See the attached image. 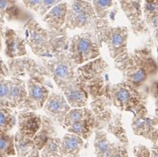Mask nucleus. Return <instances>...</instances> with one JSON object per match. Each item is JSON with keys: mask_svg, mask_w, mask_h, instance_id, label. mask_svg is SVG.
Listing matches in <instances>:
<instances>
[{"mask_svg": "<svg viewBox=\"0 0 158 157\" xmlns=\"http://www.w3.org/2000/svg\"><path fill=\"white\" fill-rule=\"evenodd\" d=\"M154 41L152 38L129 52L123 66V82L136 88H143L148 81L156 75L157 62L153 54Z\"/></svg>", "mask_w": 158, "mask_h": 157, "instance_id": "obj_1", "label": "nucleus"}, {"mask_svg": "<svg viewBox=\"0 0 158 157\" xmlns=\"http://www.w3.org/2000/svg\"><path fill=\"white\" fill-rule=\"evenodd\" d=\"M99 42L106 43L108 53L113 59L115 68L120 72L123 71L125 60L129 54L128 38L129 29L125 26L113 27L108 19H99L91 30Z\"/></svg>", "mask_w": 158, "mask_h": 157, "instance_id": "obj_2", "label": "nucleus"}, {"mask_svg": "<svg viewBox=\"0 0 158 157\" xmlns=\"http://www.w3.org/2000/svg\"><path fill=\"white\" fill-rule=\"evenodd\" d=\"M108 70V64L101 57L77 66V80L85 89L92 100L104 95L108 96L110 86Z\"/></svg>", "mask_w": 158, "mask_h": 157, "instance_id": "obj_3", "label": "nucleus"}, {"mask_svg": "<svg viewBox=\"0 0 158 157\" xmlns=\"http://www.w3.org/2000/svg\"><path fill=\"white\" fill-rule=\"evenodd\" d=\"M148 96L147 85L143 88H136L123 81L110 85L108 94L112 106L132 114L140 107L147 106Z\"/></svg>", "mask_w": 158, "mask_h": 157, "instance_id": "obj_4", "label": "nucleus"}, {"mask_svg": "<svg viewBox=\"0 0 158 157\" xmlns=\"http://www.w3.org/2000/svg\"><path fill=\"white\" fill-rule=\"evenodd\" d=\"M102 43L95 37L93 32L85 31L69 38L68 54L77 66L86 63L100 57Z\"/></svg>", "mask_w": 158, "mask_h": 157, "instance_id": "obj_5", "label": "nucleus"}, {"mask_svg": "<svg viewBox=\"0 0 158 157\" xmlns=\"http://www.w3.org/2000/svg\"><path fill=\"white\" fill-rule=\"evenodd\" d=\"M10 77L28 78L40 82L49 88L53 85L51 82L50 75L43 64L27 55L22 57L8 59L6 61Z\"/></svg>", "mask_w": 158, "mask_h": 157, "instance_id": "obj_6", "label": "nucleus"}, {"mask_svg": "<svg viewBox=\"0 0 158 157\" xmlns=\"http://www.w3.org/2000/svg\"><path fill=\"white\" fill-rule=\"evenodd\" d=\"M98 20L91 2L73 0L69 6L64 28L69 30L85 29L91 31Z\"/></svg>", "mask_w": 158, "mask_h": 157, "instance_id": "obj_7", "label": "nucleus"}, {"mask_svg": "<svg viewBox=\"0 0 158 157\" xmlns=\"http://www.w3.org/2000/svg\"><path fill=\"white\" fill-rule=\"evenodd\" d=\"M41 61L58 88L77 77V66L69 56L68 52H63L50 59L41 58Z\"/></svg>", "mask_w": 158, "mask_h": 157, "instance_id": "obj_8", "label": "nucleus"}, {"mask_svg": "<svg viewBox=\"0 0 158 157\" xmlns=\"http://www.w3.org/2000/svg\"><path fill=\"white\" fill-rule=\"evenodd\" d=\"M25 41L32 52L37 57L52 58L49 29L43 28L35 19H29L25 25Z\"/></svg>", "mask_w": 158, "mask_h": 157, "instance_id": "obj_9", "label": "nucleus"}, {"mask_svg": "<svg viewBox=\"0 0 158 157\" xmlns=\"http://www.w3.org/2000/svg\"><path fill=\"white\" fill-rule=\"evenodd\" d=\"M131 129L136 136L148 139L153 144L157 143V116L151 118L148 115L147 106L140 107L133 113Z\"/></svg>", "mask_w": 158, "mask_h": 157, "instance_id": "obj_10", "label": "nucleus"}, {"mask_svg": "<svg viewBox=\"0 0 158 157\" xmlns=\"http://www.w3.org/2000/svg\"><path fill=\"white\" fill-rule=\"evenodd\" d=\"M143 0H119L120 6L128 19L131 29L135 36L149 34L150 29L145 22L142 14Z\"/></svg>", "mask_w": 158, "mask_h": 157, "instance_id": "obj_11", "label": "nucleus"}, {"mask_svg": "<svg viewBox=\"0 0 158 157\" xmlns=\"http://www.w3.org/2000/svg\"><path fill=\"white\" fill-rule=\"evenodd\" d=\"M27 97L19 107L20 110L37 111L42 109L51 93V88L32 79L26 81Z\"/></svg>", "mask_w": 158, "mask_h": 157, "instance_id": "obj_12", "label": "nucleus"}, {"mask_svg": "<svg viewBox=\"0 0 158 157\" xmlns=\"http://www.w3.org/2000/svg\"><path fill=\"white\" fill-rule=\"evenodd\" d=\"M70 108L62 93L51 92L42 109L52 121H55L62 126L65 115Z\"/></svg>", "mask_w": 158, "mask_h": 157, "instance_id": "obj_13", "label": "nucleus"}, {"mask_svg": "<svg viewBox=\"0 0 158 157\" xmlns=\"http://www.w3.org/2000/svg\"><path fill=\"white\" fill-rule=\"evenodd\" d=\"M91 110L95 118V130H104L106 129L108 122H110L114 111L112 110V103L108 96H101L93 99L91 103Z\"/></svg>", "mask_w": 158, "mask_h": 157, "instance_id": "obj_14", "label": "nucleus"}, {"mask_svg": "<svg viewBox=\"0 0 158 157\" xmlns=\"http://www.w3.org/2000/svg\"><path fill=\"white\" fill-rule=\"evenodd\" d=\"M71 108L85 107L88 105L89 95L85 89L76 79L59 87Z\"/></svg>", "mask_w": 158, "mask_h": 157, "instance_id": "obj_15", "label": "nucleus"}, {"mask_svg": "<svg viewBox=\"0 0 158 157\" xmlns=\"http://www.w3.org/2000/svg\"><path fill=\"white\" fill-rule=\"evenodd\" d=\"M5 43V55L8 59L27 55V44L25 38L15 29L6 28L3 34Z\"/></svg>", "mask_w": 158, "mask_h": 157, "instance_id": "obj_16", "label": "nucleus"}, {"mask_svg": "<svg viewBox=\"0 0 158 157\" xmlns=\"http://www.w3.org/2000/svg\"><path fill=\"white\" fill-rule=\"evenodd\" d=\"M17 124L22 135L32 138L41 125V114L36 111L20 110L17 113Z\"/></svg>", "mask_w": 158, "mask_h": 157, "instance_id": "obj_17", "label": "nucleus"}, {"mask_svg": "<svg viewBox=\"0 0 158 157\" xmlns=\"http://www.w3.org/2000/svg\"><path fill=\"white\" fill-rule=\"evenodd\" d=\"M69 8V4L66 2H61L52 7L44 15L43 22L46 25L47 29L50 30H60L64 28L67 12Z\"/></svg>", "mask_w": 158, "mask_h": 157, "instance_id": "obj_18", "label": "nucleus"}, {"mask_svg": "<svg viewBox=\"0 0 158 157\" xmlns=\"http://www.w3.org/2000/svg\"><path fill=\"white\" fill-rule=\"evenodd\" d=\"M27 97L26 80L10 77V87L7 98V107L19 108Z\"/></svg>", "mask_w": 158, "mask_h": 157, "instance_id": "obj_19", "label": "nucleus"}, {"mask_svg": "<svg viewBox=\"0 0 158 157\" xmlns=\"http://www.w3.org/2000/svg\"><path fill=\"white\" fill-rule=\"evenodd\" d=\"M53 137H57V131L52 119H51L48 115H41V125L37 132L32 138V140L37 149L40 151L45 143Z\"/></svg>", "mask_w": 158, "mask_h": 157, "instance_id": "obj_20", "label": "nucleus"}, {"mask_svg": "<svg viewBox=\"0 0 158 157\" xmlns=\"http://www.w3.org/2000/svg\"><path fill=\"white\" fill-rule=\"evenodd\" d=\"M85 140L79 136L70 132L66 133L60 139V147L64 157H79L84 147Z\"/></svg>", "mask_w": 158, "mask_h": 157, "instance_id": "obj_21", "label": "nucleus"}, {"mask_svg": "<svg viewBox=\"0 0 158 157\" xmlns=\"http://www.w3.org/2000/svg\"><path fill=\"white\" fill-rule=\"evenodd\" d=\"M15 148L18 157H40V151L37 149L32 138L22 135L19 131L15 135Z\"/></svg>", "mask_w": 158, "mask_h": 157, "instance_id": "obj_22", "label": "nucleus"}, {"mask_svg": "<svg viewBox=\"0 0 158 157\" xmlns=\"http://www.w3.org/2000/svg\"><path fill=\"white\" fill-rule=\"evenodd\" d=\"M95 129H96L95 118L91 110V112L84 119L69 126L66 130H68V132L81 137L84 140H88L91 135L94 132Z\"/></svg>", "mask_w": 158, "mask_h": 157, "instance_id": "obj_23", "label": "nucleus"}, {"mask_svg": "<svg viewBox=\"0 0 158 157\" xmlns=\"http://www.w3.org/2000/svg\"><path fill=\"white\" fill-rule=\"evenodd\" d=\"M142 14L145 22L148 28L154 31V36L156 43L158 31V0H144Z\"/></svg>", "mask_w": 158, "mask_h": 157, "instance_id": "obj_24", "label": "nucleus"}, {"mask_svg": "<svg viewBox=\"0 0 158 157\" xmlns=\"http://www.w3.org/2000/svg\"><path fill=\"white\" fill-rule=\"evenodd\" d=\"M94 154L96 157H109L112 154L115 143L111 142L108 138L107 132L103 130H94Z\"/></svg>", "mask_w": 158, "mask_h": 157, "instance_id": "obj_25", "label": "nucleus"}, {"mask_svg": "<svg viewBox=\"0 0 158 157\" xmlns=\"http://www.w3.org/2000/svg\"><path fill=\"white\" fill-rule=\"evenodd\" d=\"M91 3L99 19H111L115 21L118 13L116 0H93Z\"/></svg>", "mask_w": 158, "mask_h": 157, "instance_id": "obj_26", "label": "nucleus"}, {"mask_svg": "<svg viewBox=\"0 0 158 157\" xmlns=\"http://www.w3.org/2000/svg\"><path fill=\"white\" fill-rule=\"evenodd\" d=\"M106 130L108 133L115 136L121 144L128 147L129 139L127 137V133L125 131V129L123 127L122 114L119 113H114L111 120L106 127Z\"/></svg>", "mask_w": 158, "mask_h": 157, "instance_id": "obj_27", "label": "nucleus"}, {"mask_svg": "<svg viewBox=\"0 0 158 157\" xmlns=\"http://www.w3.org/2000/svg\"><path fill=\"white\" fill-rule=\"evenodd\" d=\"M17 123V112L15 108L0 107V132H9Z\"/></svg>", "mask_w": 158, "mask_h": 157, "instance_id": "obj_28", "label": "nucleus"}, {"mask_svg": "<svg viewBox=\"0 0 158 157\" xmlns=\"http://www.w3.org/2000/svg\"><path fill=\"white\" fill-rule=\"evenodd\" d=\"M90 112H91V109L86 107L70 108V110L65 115L62 127L64 129H67L72 124L78 122L82 119H84Z\"/></svg>", "mask_w": 158, "mask_h": 157, "instance_id": "obj_29", "label": "nucleus"}, {"mask_svg": "<svg viewBox=\"0 0 158 157\" xmlns=\"http://www.w3.org/2000/svg\"><path fill=\"white\" fill-rule=\"evenodd\" d=\"M0 155L3 157L16 155L15 135H11L9 132H0Z\"/></svg>", "mask_w": 158, "mask_h": 157, "instance_id": "obj_30", "label": "nucleus"}, {"mask_svg": "<svg viewBox=\"0 0 158 157\" xmlns=\"http://www.w3.org/2000/svg\"><path fill=\"white\" fill-rule=\"evenodd\" d=\"M40 156L64 157L60 147V138L58 137L51 138L40 150Z\"/></svg>", "mask_w": 158, "mask_h": 157, "instance_id": "obj_31", "label": "nucleus"}, {"mask_svg": "<svg viewBox=\"0 0 158 157\" xmlns=\"http://www.w3.org/2000/svg\"><path fill=\"white\" fill-rule=\"evenodd\" d=\"M20 14L16 0H0V15L7 20H15Z\"/></svg>", "mask_w": 158, "mask_h": 157, "instance_id": "obj_32", "label": "nucleus"}, {"mask_svg": "<svg viewBox=\"0 0 158 157\" xmlns=\"http://www.w3.org/2000/svg\"><path fill=\"white\" fill-rule=\"evenodd\" d=\"M9 87H10V78L0 76V103L2 107H7Z\"/></svg>", "mask_w": 158, "mask_h": 157, "instance_id": "obj_33", "label": "nucleus"}, {"mask_svg": "<svg viewBox=\"0 0 158 157\" xmlns=\"http://www.w3.org/2000/svg\"><path fill=\"white\" fill-rule=\"evenodd\" d=\"M61 2H63V0H42L37 14L40 15L41 17H43L44 15L50 10L51 8L55 6L56 5L61 3Z\"/></svg>", "mask_w": 158, "mask_h": 157, "instance_id": "obj_34", "label": "nucleus"}, {"mask_svg": "<svg viewBox=\"0 0 158 157\" xmlns=\"http://www.w3.org/2000/svg\"><path fill=\"white\" fill-rule=\"evenodd\" d=\"M109 157H129L127 147L120 142H115L114 150Z\"/></svg>", "mask_w": 158, "mask_h": 157, "instance_id": "obj_35", "label": "nucleus"}, {"mask_svg": "<svg viewBox=\"0 0 158 157\" xmlns=\"http://www.w3.org/2000/svg\"><path fill=\"white\" fill-rule=\"evenodd\" d=\"M134 157H150V149L142 144H138L133 147Z\"/></svg>", "mask_w": 158, "mask_h": 157, "instance_id": "obj_36", "label": "nucleus"}, {"mask_svg": "<svg viewBox=\"0 0 158 157\" xmlns=\"http://www.w3.org/2000/svg\"><path fill=\"white\" fill-rule=\"evenodd\" d=\"M147 89L148 94L153 97L156 100V110H157V79H154L150 84V85H147Z\"/></svg>", "mask_w": 158, "mask_h": 157, "instance_id": "obj_37", "label": "nucleus"}, {"mask_svg": "<svg viewBox=\"0 0 158 157\" xmlns=\"http://www.w3.org/2000/svg\"><path fill=\"white\" fill-rule=\"evenodd\" d=\"M41 2L42 0H22V3L25 7L36 13H37L39 10Z\"/></svg>", "mask_w": 158, "mask_h": 157, "instance_id": "obj_38", "label": "nucleus"}, {"mask_svg": "<svg viewBox=\"0 0 158 157\" xmlns=\"http://www.w3.org/2000/svg\"><path fill=\"white\" fill-rule=\"evenodd\" d=\"M0 76L10 77L7 65H6V63L2 60V58L1 57H0Z\"/></svg>", "mask_w": 158, "mask_h": 157, "instance_id": "obj_39", "label": "nucleus"}, {"mask_svg": "<svg viewBox=\"0 0 158 157\" xmlns=\"http://www.w3.org/2000/svg\"><path fill=\"white\" fill-rule=\"evenodd\" d=\"M4 24H5V18L0 16V51L2 48V38H3V34H4Z\"/></svg>", "mask_w": 158, "mask_h": 157, "instance_id": "obj_40", "label": "nucleus"}, {"mask_svg": "<svg viewBox=\"0 0 158 157\" xmlns=\"http://www.w3.org/2000/svg\"><path fill=\"white\" fill-rule=\"evenodd\" d=\"M150 157H158L157 143L156 144H153V147L150 149Z\"/></svg>", "mask_w": 158, "mask_h": 157, "instance_id": "obj_41", "label": "nucleus"}, {"mask_svg": "<svg viewBox=\"0 0 158 157\" xmlns=\"http://www.w3.org/2000/svg\"><path fill=\"white\" fill-rule=\"evenodd\" d=\"M85 1H88V2H92L93 0H85Z\"/></svg>", "mask_w": 158, "mask_h": 157, "instance_id": "obj_42", "label": "nucleus"}, {"mask_svg": "<svg viewBox=\"0 0 158 157\" xmlns=\"http://www.w3.org/2000/svg\"><path fill=\"white\" fill-rule=\"evenodd\" d=\"M2 107V105H1V103H0V107Z\"/></svg>", "mask_w": 158, "mask_h": 157, "instance_id": "obj_43", "label": "nucleus"}, {"mask_svg": "<svg viewBox=\"0 0 158 157\" xmlns=\"http://www.w3.org/2000/svg\"><path fill=\"white\" fill-rule=\"evenodd\" d=\"M0 157H3V156H1V155H0Z\"/></svg>", "mask_w": 158, "mask_h": 157, "instance_id": "obj_44", "label": "nucleus"}, {"mask_svg": "<svg viewBox=\"0 0 158 157\" xmlns=\"http://www.w3.org/2000/svg\"><path fill=\"white\" fill-rule=\"evenodd\" d=\"M0 16H1V15H0ZM1 17H2V16H1Z\"/></svg>", "mask_w": 158, "mask_h": 157, "instance_id": "obj_45", "label": "nucleus"}]
</instances>
